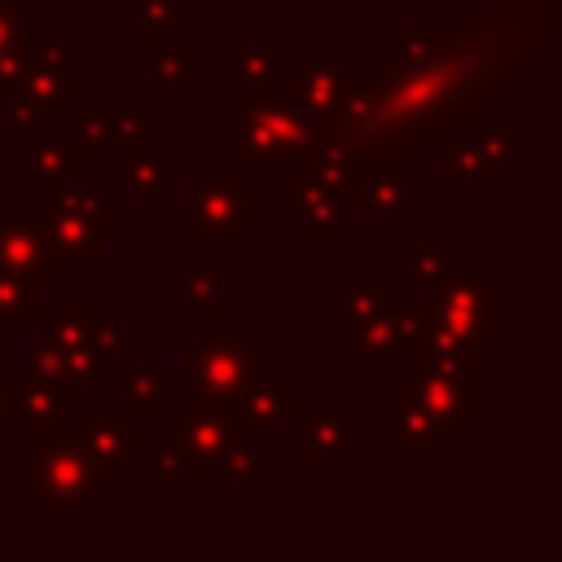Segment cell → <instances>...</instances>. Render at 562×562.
<instances>
[{"mask_svg":"<svg viewBox=\"0 0 562 562\" xmlns=\"http://www.w3.org/2000/svg\"><path fill=\"white\" fill-rule=\"evenodd\" d=\"M321 119L294 97L290 70L272 88H246L241 97L220 105V140L224 158L237 167H255L263 184H281L303 149L316 140Z\"/></svg>","mask_w":562,"mask_h":562,"instance_id":"obj_1","label":"cell"},{"mask_svg":"<svg viewBox=\"0 0 562 562\" xmlns=\"http://www.w3.org/2000/svg\"><path fill=\"white\" fill-rule=\"evenodd\" d=\"M22 496L44 522H79L105 496V479L88 461L70 422L22 426Z\"/></svg>","mask_w":562,"mask_h":562,"instance_id":"obj_2","label":"cell"},{"mask_svg":"<svg viewBox=\"0 0 562 562\" xmlns=\"http://www.w3.org/2000/svg\"><path fill=\"white\" fill-rule=\"evenodd\" d=\"M263 220V180L215 158L193 180L180 176V241H241Z\"/></svg>","mask_w":562,"mask_h":562,"instance_id":"obj_3","label":"cell"},{"mask_svg":"<svg viewBox=\"0 0 562 562\" xmlns=\"http://www.w3.org/2000/svg\"><path fill=\"white\" fill-rule=\"evenodd\" d=\"M180 360H184V386L176 395L215 408H233L237 395L263 373V347L246 338V329L228 316L202 321V334L180 342Z\"/></svg>","mask_w":562,"mask_h":562,"instance_id":"obj_4","label":"cell"},{"mask_svg":"<svg viewBox=\"0 0 562 562\" xmlns=\"http://www.w3.org/2000/svg\"><path fill=\"white\" fill-rule=\"evenodd\" d=\"M422 307L430 321L492 347L505 334V307H501V285L483 272L479 259H461L448 277L422 285Z\"/></svg>","mask_w":562,"mask_h":562,"instance_id":"obj_5","label":"cell"},{"mask_svg":"<svg viewBox=\"0 0 562 562\" xmlns=\"http://www.w3.org/2000/svg\"><path fill=\"white\" fill-rule=\"evenodd\" d=\"M154 422H158V439L176 452L184 483H215L220 479V457L237 439L233 408H215V404L171 395V404Z\"/></svg>","mask_w":562,"mask_h":562,"instance_id":"obj_6","label":"cell"},{"mask_svg":"<svg viewBox=\"0 0 562 562\" xmlns=\"http://www.w3.org/2000/svg\"><path fill=\"white\" fill-rule=\"evenodd\" d=\"M70 426L105 483L123 479V470L136 461V448L145 439V417L136 408H127L123 400H110V404L79 400V422H70Z\"/></svg>","mask_w":562,"mask_h":562,"instance_id":"obj_7","label":"cell"},{"mask_svg":"<svg viewBox=\"0 0 562 562\" xmlns=\"http://www.w3.org/2000/svg\"><path fill=\"white\" fill-rule=\"evenodd\" d=\"M479 386L483 382H465V378H448V373L400 364V400L413 404L417 413H426L443 430L448 443H461V435L479 422V413H483Z\"/></svg>","mask_w":562,"mask_h":562,"instance_id":"obj_8","label":"cell"},{"mask_svg":"<svg viewBox=\"0 0 562 562\" xmlns=\"http://www.w3.org/2000/svg\"><path fill=\"white\" fill-rule=\"evenodd\" d=\"M518 136H522L518 119H505L496 127H479L474 123V127L457 132L452 140H443L448 145L443 180L448 184H501L509 162L518 158Z\"/></svg>","mask_w":562,"mask_h":562,"instance_id":"obj_9","label":"cell"},{"mask_svg":"<svg viewBox=\"0 0 562 562\" xmlns=\"http://www.w3.org/2000/svg\"><path fill=\"white\" fill-rule=\"evenodd\" d=\"M0 268L35 277L44 285L66 277V259L57 255V246L48 241L40 202H9L0 211Z\"/></svg>","mask_w":562,"mask_h":562,"instance_id":"obj_10","label":"cell"},{"mask_svg":"<svg viewBox=\"0 0 562 562\" xmlns=\"http://www.w3.org/2000/svg\"><path fill=\"white\" fill-rule=\"evenodd\" d=\"M22 92L44 105L53 119H66V110L83 97V44L79 40H40L26 53Z\"/></svg>","mask_w":562,"mask_h":562,"instance_id":"obj_11","label":"cell"},{"mask_svg":"<svg viewBox=\"0 0 562 562\" xmlns=\"http://www.w3.org/2000/svg\"><path fill=\"white\" fill-rule=\"evenodd\" d=\"M294 426H299V457L307 465H325V461L356 465L364 457V430H360V422L347 417L342 400H316L312 404L303 395Z\"/></svg>","mask_w":562,"mask_h":562,"instance_id":"obj_12","label":"cell"},{"mask_svg":"<svg viewBox=\"0 0 562 562\" xmlns=\"http://www.w3.org/2000/svg\"><path fill=\"white\" fill-rule=\"evenodd\" d=\"M303 404V382H272V378H255L237 404H233V422H237V435L268 448V443H281V435L294 426V413Z\"/></svg>","mask_w":562,"mask_h":562,"instance_id":"obj_13","label":"cell"},{"mask_svg":"<svg viewBox=\"0 0 562 562\" xmlns=\"http://www.w3.org/2000/svg\"><path fill=\"white\" fill-rule=\"evenodd\" d=\"M351 202H356V211H360L364 224H386V220L422 206L426 202V189L417 180H408L400 162L360 158V171H356V184H351L347 206Z\"/></svg>","mask_w":562,"mask_h":562,"instance_id":"obj_14","label":"cell"},{"mask_svg":"<svg viewBox=\"0 0 562 562\" xmlns=\"http://www.w3.org/2000/svg\"><path fill=\"white\" fill-rule=\"evenodd\" d=\"M281 220L294 224L303 241L334 246V241H342V228H347V202L290 171L281 180Z\"/></svg>","mask_w":562,"mask_h":562,"instance_id":"obj_15","label":"cell"},{"mask_svg":"<svg viewBox=\"0 0 562 562\" xmlns=\"http://www.w3.org/2000/svg\"><path fill=\"white\" fill-rule=\"evenodd\" d=\"M483 342L426 321V329L417 334V342H408L400 351L395 364H413V369H430V373H448V378H465V382H483Z\"/></svg>","mask_w":562,"mask_h":562,"instance_id":"obj_16","label":"cell"},{"mask_svg":"<svg viewBox=\"0 0 562 562\" xmlns=\"http://www.w3.org/2000/svg\"><path fill=\"white\" fill-rule=\"evenodd\" d=\"M140 61H145V79L154 83V92L176 105L184 97L189 83H198L202 70V44L171 35V40H140Z\"/></svg>","mask_w":562,"mask_h":562,"instance_id":"obj_17","label":"cell"},{"mask_svg":"<svg viewBox=\"0 0 562 562\" xmlns=\"http://www.w3.org/2000/svg\"><path fill=\"white\" fill-rule=\"evenodd\" d=\"M378 430H382V439H386L404 461H413V465H435V461H443V448H448L443 430H439L426 413H417L413 404H404V400H386V404L378 408Z\"/></svg>","mask_w":562,"mask_h":562,"instance_id":"obj_18","label":"cell"},{"mask_svg":"<svg viewBox=\"0 0 562 562\" xmlns=\"http://www.w3.org/2000/svg\"><path fill=\"white\" fill-rule=\"evenodd\" d=\"M290 70V53L277 40H224L220 44V79L233 88H272Z\"/></svg>","mask_w":562,"mask_h":562,"instance_id":"obj_19","label":"cell"},{"mask_svg":"<svg viewBox=\"0 0 562 562\" xmlns=\"http://www.w3.org/2000/svg\"><path fill=\"white\" fill-rule=\"evenodd\" d=\"M290 171L347 202V198H351V184H356V171H360V154L351 149V140H342L338 132H325V127H321L316 140L303 149V158H299Z\"/></svg>","mask_w":562,"mask_h":562,"instance_id":"obj_20","label":"cell"},{"mask_svg":"<svg viewBox=\"0 0 562 562\" xmlns=\"http://www.w3.org/2000/svg\"><path fill=\"white\" fill-rule=\"evenodd\" d=\"M26 145V158H22V180L31 189H48V184H61V180H75L83 171L70 136H66V119H53L44 123Z\"/></svg>","mask_w":562,"mask_h":562,"instance_id":"obj_21","label":"cell"},{"mask_svg":"<svg viewBox=\"0 0 562 562\" xmlns=\"http://www.w3.org/2000/svg\"><path fill=\"white\" fill-rule=\"evenodd\" d=\"M40 202H44V206H57V211H70V215H79V220H88V224H97L110 246L123 241V202L105 198V193H101L97 184H88L83 176L40 189Z\"/></svg>","mask_w":562,"mask_h":562,"instance_id":"obj_22","label":"cell"},{"mask_svg":"<svg viewBox=\"0 0 562 562\" xmlns=\"http://www.w3.org/2000/svg\"><path fill=\"white\" fill-rule=\"evenodd\" d=\"M338 356L347 364H386L400 360V329L391 321V312H373L360 321H342L338 329Z\"/></svg>","mask_w":562,"mask_h":562,"instance_id":"obj_23","label":"cell"},{"mask_svg":"<svg viewBox=\"0 0 562 562\" xmlns=\"http://www.w3.org/2000/svg\"><path fill=\"white\" fill-rule=\"evenodd\" d=\"M101 321H105V307H101L97 299H61V303L44 299V307H40V316H35L40 334H44L48 342H57V347L92 342V334H97Z\"/></svg>","mask_w":562,"mask_h":562,"instance_id":"obj_24","label":"cell"},{"mask_svg":"<svg viewBox=\"0 0 562 562\" xmlns=\"http://www.w3.org/2000/svg\"><path fill=\"white\" fill-rule=\"evenodd\" d=\"M184 167L176 158H167L162 149L158 154H140V158H123V171H119V202L123 206H136V202H154L162 198L171 184H180Z\"/></svg>","mask_w":562,"mask_h":562,"instance_id":"obj_25","label":"cell"},{"mask_svg":"<svg viewBox=\"0 0 562 562\" xmlns=\"http://www.w3.org/2000/svg\"><path fill=\"white\" fill-rule=\"evenodd\" d=\"M40 215H44V228H48V241L57 246V255L66 263H101L105 259V237L97 224L70 215V211H57V206H44L40 202Z\"/></svg>","mask_w":562,"mask_h":562,"instance_id":"obj_26","label":"cell"},{"mask_svg":"<svg viewBox=\"0 0 562 562\" xmlns=\"http://www.w3.org/2000/svg\"><path fill=\"white\" fill-rule=\"evenodd\" d=\"M176 299H180V321L184 325H202L224 316V272L211 263L184 268L176 281Z\"/></svg>","mask_w":562,"mask_h":562,"instance_id":"obj_27","label":"cell"},{"mask_svg":"<svg viewBox=\"0 0 562 562\" xmlns=\"http://www.w3.org/2000/svg\"><path fill=\"white\" fill-rule=\"evenodd\" d=\"M66 136L79 154L83 167L105 162L110 149V101H75V110H66Z\"/></svg>","mask_w":562,"mask_h":562,"instance_id":"obj_28","label":"cell"},{"mask_svg":"<svg viewBox=\"0 0 562 562\" xmlns=\"http://www.w3.org/2000/svg\"><path fill=\"white\" fill-rule=\"evenodd\" d=\"M119 400L127 408H136L145 422H154L171 404V391H167V382H162L154 360H127L119 369Z\"/></svg>","mask_w":562,"mask_h":562,"instance_id":"obj_29","label":"cell"},{"mask_svg":"<svg viewBox=\"0 0 562 562\" xmlns=\"http://www.w3.org/2000/svg\"><path fill=\"white\" fill-rule=\"evenodd\" d=\"M110 145L119 149V158L158 154L162 149V123L149 119V114H140L136 105L110 101Z\"/></svg>","mask_w":562,"mask_h":562,"instance_id":"obj_30","label":"cell"},{"mask_svg":"<svg viewBox=\"0 0 562 562\" xmlns=\"http://www.w3.org/2000/svg\"><path fill=\"white\" fill-rule=\"evenodd\" d=\"M461 259H465L461 241H404L400 246V268L413 285H430V281L448 277Z\"/></svg>","mask_w":562,"mask_h":562,"instance_id":"obj_31","label":"cell"},{"mask_svg":"<svg viewBox=\"0 0 562 562\" xmlns=\"http://www.w3.org/2000/svg\"><path fill=\"white\" fill-rule=\"evenodd\" d=\"M66 391L57 382H13V422L22 426H48V422H66Z\"/></svg>","mask_w":562,"mask_h":562,"instance_id":"obj_32","label":"cell"},{"mask_svg":"<svg viewBox=\"0 0 562 562\" xmlns=\"http://www.w3.org/2000/svg\"><path fill=\"white\" fill-rule=\"evenodd\" d=\"M180 4L184 0H127L119 9V18L127 26H140V40H171V35H184L180 31Z\"/></svg>","mask_w":562,"mask_h":562,"instance_id":"obj_33","label":"cell"},{"mask_svg":"<svg viewBox=\"0 0 562 562\" xmlns=\"http://www.w3.org/2000/svg\"><path fill=\"white\" fill-rule=\"evenodd\" d=\"M40 307H44V281L0 268V321L4 325H18V321L35 325Z\"/></svg>","mask_w":562,"mask_h":562,"instance_id":"obj_34","label":"cell"},{"mask_svg":"<svg viewBox=\"0 0 562 562\" xmlns=\"http://www.w3.org/2000/svg\"><path fill=\"white\" fill-rule=\"evenodd\" d=\"M435 35H439V22H404L400 35H391L378 53L382 66H422L430 53H435Z\"/></svg>","mask_w":562,"mask_h":562,"instance_id":"obj_35","label":"cell"},{"mask_svg":"<svg viewBox=\"0 0 562 562\" xmlns=\"http://www.w3.org/2000/svg\"><path fill=\"white\" fill-rule=\"evenodd\" d=\"M44 123H53V114L44 105H35L26 92H18L0 105V140H31Z\"/></svg>","mask_w":562,"mask_h":562,"instance_id":"obj_36","label":"cell"},{"mask_svg":"<svg viewBox=\"0 0 562 562\" xmlns=\"http://www.w3.org/2000/svg\"><path fill=\"white\" fill-rule=\"evenodd\" d=\"M132 465H140V479H149V483H184L180 479V461H176V452L154 435H145L140 439V448H136V461Z\"/></svg>","mask_w":562,"mask_h":562,"instance_id":"obj_37","label":"cell"},{"mask_svg":"<svg viewBox=\"0 0 562 562\" xmlns=\"http://www.w3.org/2000/svg\"><path fill=\"white\" fill-rule=\"evenodd\" d=\"M145 338V325L140 321H101L97 325V334H92V351L105 360V364H114L127 347H136Z\"/></svg>","mask_w":562,"mask_h":562,"instance_id":"obj_38","label":"cell"},{"mask_svg":"<svg viewBox=\"0 0 562 562\" xmlns=\"http://www.w3.org/2000/svg\"><path fill=\"white\" fill-rule=\"evenodd\" d=\"M220 479H228V483H259L263 479V461H259V443H250V439H233L228 443V452L220 457Z\"/></svg>","mask_w":562,"mask_h":562,"instance_id":"obj_39","label":"cell"},{"mask_svg":"<svg viewBox=\"0 0 562 562\" xmlns=\"http://www.w3.org/2000/svg\"><path fill=\"white\" fill-rule=\"evenodd\" d=\"M44 40V26L31 22L18 4L0 0V48H18V53H31L35 44Z\"/></svg>","mask_w":562,"mask_h":562,"instance_id":"obj_40","label":"cell"},{"mask_svg":"<svg viewBox=\"0 0 562 562\" xmlns=\"http://www.w3.org/2000/svg\"><path fill=\"white\" fill-rule=\"evenodd\" d=\"M22 378H31V382H57L61 386V351H57V342H48L44 334L22 351ZM70 400V395H66Z\"/></svg>","mask_w":562,"mask_h":562,"instance_id":"obj_41","label":"cell"},{"mask_svg":"<svg viewBox=\"0 0 562 562\" xmlns=\"http://www.w3.org/2000/svg\"><path fill=\"white\" fill-rule=\"evenodd\" d=\"M386 307V290L378 281H347L342 285V321H360Z\"/></svg>","mask_w":562,"mask_h":562,"instance_id":"obj_42","label":"cell"},{"mask_svg":"<svg viewBox=\"0 0 562 562\" xmlns=\"http://www.w3.org/2000/svg\"><path fill=\"white\" fill-rule=\"evenodd\" d=\"M22 75H26V53L0 48V105L22 92Z\"/></svg>","mask_w":562,"mask_h":562,"instance_id":"obj_43","label":"cell"},{"mask_svg":"<svg viewBox=\"0 0 562 562\" xmlns=\"http://www.w3.org/2000/svg\"><path fill=\"white\" fill-rule=\"evenodd\" d=\"M9 422H13V382H0V439H4Z\"/></svg>","mask_w":562,"mask_h":562,"instance_id":"obj_44","label":"cell"},{"mask_svg":"<svg viewBox=\"0 0 562 562\" xmlns=\"http://www.w3.org/2000/svg\"><path fill=\"white\" fill-rule=\"evenodd\" d=\"M0 145H4V140H0ZM0 180H4V162H0Z\"/></svg>","mask_w":562,"mask_h":562,"instance_id":"obj_45","label":"cell"}]
</instances>
